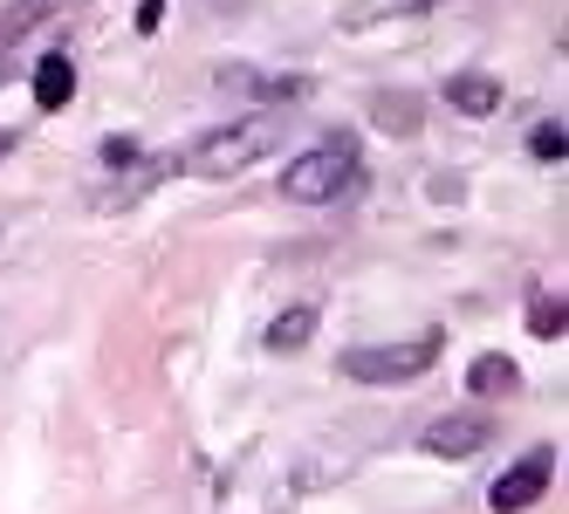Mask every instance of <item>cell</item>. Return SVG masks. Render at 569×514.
Listing matches in <instances>:
<instances>
[{
    "mask_svg": "<svg viewBox=\"0 0 569 514\" xmlns=\"http://www.w3.org/2000/svg\"><path fill=\"white\" fill-rule=\"evenodd\" d=\"M281 144V124L261 110V117H240V124H227V131H207L186 158H172L179 172H192V179H233V172H248L254 158H268Z\"/></svg>",
    "mask_w": 569,
    "mask_h": 514,
    "instance_id": "1",
    "label": "cell"
},
{
    "mask_svg": "<svg viewBox=\"0 0 569 514\" xmlns=\"http://www.w3.org/2000/svg\"><path fill=\"white\" fill-rule=\"evenodd\" d=\"M439 336H419V343H363V350H343V377L357 384H412L439 364Z\"/></svg>",
    "mask_w": 569,
    "mask_h": 514,
    "instance_id": "3",
    "label": "cell"
},
{
    "mask_svg": "<svg viewBox=\"0 0 569 514\" xmlns=\"http://www.w3.org/2000/svg\"><path fill=\"white\" fill-rule=\"evenodd\" d=\"M103 165H138V144L131 138H110L103 144Z\"/></svg>",
    "mask_w": 569,
    "mask_h": 514,
    "instance_id": "16",
    "label": "cell"
},
{
    "mask_svg": "<svg viewBox=\"0 0 569 514\" xmlns=\"http://www.w3.org/2000/svg\"><path fill=\"white\" fill-rule=\"evenodd\" d=\"M220 83H227V90H248V97H261V103H289V97L309 90L302 75H254V69H220Z\"/></svg>",
    "mask_w": 569,
    "mask_h": 514,
    "instance_id": "10",
    "label": "cell"
},
{
    "mask_svg": "<svg viewBox=\"0 0 569 514\" xmlns=\"http://www.w3.org/2000/svg\"><path fill=\"white\" fill-rule=\"evenodd\" d=\"M309 336H316V302H296V309H281L268 323V350H274V357H296Z\"/></svg>",
    "mask_w": 569,
    "mask_h": 514,
    "instance_id": "9",
    "label": "cell"
},
{
    "mask_svg": "<svg viewBox=\"0 0 569 514\" xmlns=\"http://www.w3.org/2000/svg\"><path fill=\"white\" fill-rule=\"evenodd\" d=\"M158 21H166V0H138V28H144V34H151V28H158Z\"/></svg>",
    "mask_w": 569,
    "mask_h": 514,
    "instance_id": "18",
    "label": "cell"
},
{
    "mask_svg": "<svg viewBox=\"0 0 569 514\" xmlns=\"http://www.w3.org/2000/svg\"><path fill=\"white\" fill-rule=\"evenodd\" d=\"M0 83H8V62H0Z\"/></svg>",
    "mask_w": 569,
    "mask_h": 514,
    "instance_id": "20",
    "label": "cell"
},
{
    "mask_svg": "<svg viewBox=\"0 0 569 514\" xmlns=\"http://www.w3.org/2000/svg\"><path fill=\"white\" fill-rule=\"evenodd\" d=\"M528 330H536L542 343H549V336H562V330H569V309H562V295H528Z\"/></svg>",
    "mask_w": 569,
    "mask_h": 514,
    "instance_id": "13",
    "label": "cell"
},
{
    "mask_svg": "<svg viewBox=\"0 0 569 514\" xmlns=\"http://www.w3.org/2000/svg\"><path fill=\"white\" fill-rule=\"evenodd\" d=\"M83 0H8L0 8V49H14V42H28L42 21H62V14H76Z\"/></svg>",
    "mask_w": 569,
    "mask_h": 514,
    "instance_id": "6",
    "label": "cell"
},
{
    "mask_svg": "<svg viewBox=\"0 0 569 514\" xmlns=\"http://www.w3.org/2000/svg\"><path fill=\"white\" fill-rule=\"evenodd\" d=\"M357 185V138H322L316 151H302L289 172H281V192L302 206H322V200H337V192Z\"/></svg>",
    "mask_w": 569,
    "mask_h": 514,
    "instance_id": "2",
    "label": "cell"
},
{
    "mask_svg": "<svg viewBox=\"0 0 569 514\" xmlns=\"http://www.w3.org/2000/svg\"><path fill=\"white\" fill-rule=\"evenodd\" d=\"M378 124H398V138L419 131V103L412 97H378Z\"/></svg>",
    "mask_w": 569,
    "mask_h": 514,
    "instance_id": "15",
    "label": "cell"
},
{
    "mask_svg": "<svg viewBox=\"0 0 569 514\" xmlns=\"http://www.w3.org/2000/svg\"><path fill=\"white\" fill-rule=\"evenodd\" d=\"M446 103L467 110V117H487V110H501V75H446Z\"/></svg>",
    "mask_w": 569,
    "mask_h": 514,
    "instance_id": "8",
    "label": "cell"
},
{
    "mask_svg": "<svg viewBox=\"0 0 569 514\" xmlns=\"http://www.w3.org/2000/svg\"><path fill=\"white\" fill-rule=\"evenodd\" d=\"M515 384H521L515 357H473V371H467V391H473V399H508Z\"/></svg>",
    "mask_w": 569,
    "mask_h": 514,
    "instance_id": "12",
    "label": "cell"
},
{
    "mask_svg": "<svg viewBox=\"0 0 569 514\" xmlns=\"http://www.w3.org/2000/svg\"><path fill=\"white\" fill-rule=\"evenodd\" d=\"M14 144H21V138H14V131H0V158H8V151H14Z\"/></svg>",
    "mask_w": 569,
    "mask_h": 514,
    "instance_id": "19",
    "label": "cell"
},
{
    "mask_svg": "<svg viewBox=\"0 0 569 514\" xmlns=\"http://www.w3.org/2000/svg\"><path fill=\"white\" fill-rule=\"evenodd\" d=\"M69 97H76V62L69 56H42V62H34V103L62 110Z\"/></svg>",
    "mask_w": 569,
    "mask_h": 514,
    "instance_id": "11",
    "label": "cell"
},
{
    "mask_svg": "<svg viewBox=\"0 0 569 514\" xmlns=\"http://www.w3.org/2000/svg\"><path fill=\"white\" fill-rule=\"evenodd\" d=\"M549 481H556V453L542 446V453H528V460H515L501 481H495V514H521V507H536L542 494H549Z\"/></svg>",
    "mask_w": 569,
    "mask_h": 514,
    "instance_id": "5",
    "label": "cell"
},
{
    "mask_svg": "<svg viewBox=\"0 0 569 514\" xmlns=\"http://www.w3.org/2000/svg\"><path fill=\"white\" fill-rule=\"evenodd\" d=\"M172 172H179V165H172V158H144V165H138L131 179H117V192H97V200H90V206H97V213H124V206H138V200H144V192H151L158 179H172Z\"/></svg>",
    "mask_w": 569,
    "mask_h": 514,
    "instance_id": "7",
    "label": "cell"
},
{
    "mask_svg": "<svg viewBox=\"0 0 569 514\" xmlns=\"http://www.w3.org/2000/svg\"><path fill=\"white\" fill-rule=\"evenodd\" d=\"M487 440H495V412H446L439 425H426L419 432V446L432 453V460H467V453H480Z\"/></svg>",
    "mask_w": 569,
    "mask_h": 514,
    "instance_id": "4",
    "label": "cell"
},
{
    "mask_svg": "<svg viewBox=\"0 0 569 514\" xmlns=\"http://www.w3.org/2000/svg\"><path fill=\"white\" fill-rule=\"evenodd\" d=\"M378 8H432V0H363V8H357L350 21H363V14H378Z\"/></svg>",
    "mask_w": 569,
    "mask_h": 514,
    "instance_id": "17",
    "label": "cell"
},
{
    "mask_svg": "<svg viewBox=\"0 0 569 514\" xmlns=\"http://www.w3.org/2000/svg\"><path fill=\"white\" fill-rule=\"evenodd\" d=\"M528 151H536V158H556V165H562V158H569V131H562V117H549V124L528 131Z\"/></svg>",
    "mask_w": 569,
    "mask_h": 514,
    "instance_id": "14",
    "label": "cell"
}]
</instances>
